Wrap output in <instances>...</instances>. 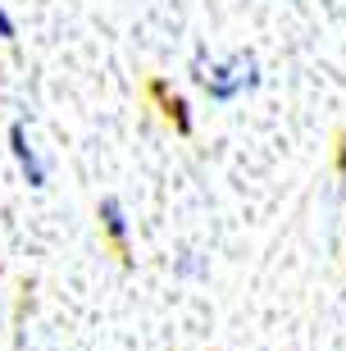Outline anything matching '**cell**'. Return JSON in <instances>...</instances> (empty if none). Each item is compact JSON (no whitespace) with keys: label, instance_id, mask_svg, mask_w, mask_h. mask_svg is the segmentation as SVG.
I'll return each mask as SVG.
<instances>
[{"label":"cell","instance_id":"1","mask_svg":"<svg viewBox=\"0 0 346 351\" xmlns=\"http://www.w3.org/2000/svg\"><path fill=\"white\" fill-rule=\"evenodd\" d=\"M196 82L206 87L210 101L228 105V101H237L242 91L260 87V64H256V55H251V51H237L228 64H210V69L196 64Z\"/></svg>","mask_w":346,"mask_h":351},{"label":"cell","instance_id":"2","mask_svg":"<svg viewBox=\"0 0 346 351\" xmlns=\"http://www.w3.org/2000/svg\"><path fill=\"white\" fill-rule=\"evenodd\" d=\"M96 219H101L105 237H110V247L119 251V261L132 265V242H128V210L119 196H101V206H96Z\"/></svg>","mask_w":346,"mask_h":351},{"label":"cell","instance_id":"3","mask_svg":"<svg viewBox=\"0 0 346 351\" xmlns=\"http://www.w3.org/2000/svg\"><path fill=\"white\" fill-rule=\"evenodd\" d=\"M10 151H14V160H18V169H23L27 187H46V165H41L37 146L27 142V128H23V123H10Z\"/></svg>","mask_w":346,"mask_h":351},{"label":"cell","instance_id":"4","mask_svg":"<svg viewBox=\"0 0 346 351\" xmlns=\"http://www.w3.org/2000/svg\"><path fill=\"white\" fill-rule=\"evenodd\" d=\"M151 91H155V96H164V119L182 132V137H187V132H192V114H187V101H182V96H169L164 82H155Z\"/></svg>","mask_w":346,"mask_h":351},{"label":"cell","instance_id":"5","mask_svg":"<svg viewBox=\"0 0 346 351\" xmlns=\"http://www.w3.org/2000/svg\"><path fill=\"white\" fill-rule=\"evenodd\" d=\"M0 41H18V27H14L10 10H0Z\"/></svg>","mask_w":346,"mask_h":351},{"label":"cell","instance_id":"6","mask_svg":"<svg viewBox=\"0 0 346 351\" xmlns=\"http://www.w3.org/2000/svg\"><path fill=\"white\" fill-rule=\"evenodd\" d=\"M337 169L346 173V137H342V142H337Z\"/></svg>","mask_w":346,"mask_h":351}]
</instances>
